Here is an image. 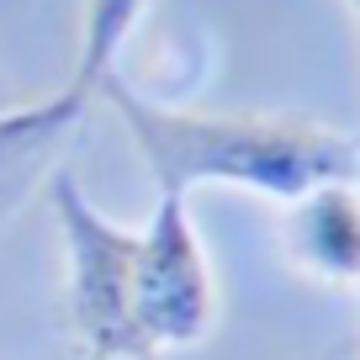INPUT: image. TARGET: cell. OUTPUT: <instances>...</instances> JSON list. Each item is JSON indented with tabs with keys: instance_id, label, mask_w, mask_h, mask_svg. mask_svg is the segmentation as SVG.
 I'll use <instances>...</instances> for the list:
<instances>
[{
	"instance_id": "277c9868",
	"label": "cell",
	"mask_w": 360,
	"mask_h": 360,
	"mask_svg": "<svg viewBox=\"0 0 360 360\" xmlns=\"http://www.w3.org/2000/svg\"><path fill=\"white\" fill-rule=\"evenodd\" d=\"M281 249L318 286H360V180H328L286 202Z\"/></svg>"
},
{
	"instance_id": "ba28073f",
	"label": "cell",
	"mask_w": 360,
	"mask_h": 360,
	"mask_svg": "<svg viewBox=\"0 0 360 360\" xmlns=\"http://www.w3.org/2000/svg\"><path fill=\"white\" fill-rule=\"evenodd\" d=\"M90 360H96V355H90Z\"/></svg>"
},
{
	"instance_id": "7a4b0ae2",
	"label": "cell",
	"mask_w": 360,
	"mask_h": 360,
	"mask_svg": "<svg viewBox=\"0 0 360 360\" xmlns=\"http://www.w3.org/2000/svg\"><path fill=\"white\" fill-rule=\"evenodd\" d=\"M58 228H64L69 259V323L90 345L96 360H143L133 334V255L138 233L106 223L69 169H53L48 180Z\"/></svg>"
},
{
	"instance_id": "8992f818",
	"label": "cell",
	"mask_w": 360,
	"mask_h": 360,
	"mask_svg": "<svg viewBox=\"0 0 360 360\" xmlns=\"http://www.w3.org/2000/svg\"><path fill=\"white\" fill-rule=\"evenodd\" d=\"M345 6H349V16H355V27H360V0H345Z\"/></svg>"
},
{
	"instance_id": "3957f363",
	"label": "cell",
	"mask_w": 360,
	"mask_h": 360,
	"mask_svg": "<svg viewBox=\"0 0 360 360\" xmlns=\"http://www.w3.org/2000/svg\"><path fill=\"white\" fill-rule=\"evenodd\" d=\"M217 318L212 270L186 217V196H159L154 223L138 233L133 255V334L143 360L154 349H186L207 339Z\"/></svg>"
},
{
	"instance_id": "6da1fadb",
	"label": "cell",
	"mask_w": 360,
	"mask_h": 360,
	"mask_svg": "<svg viewBox=\"0 0 360 360\" xmlns=\"http://www.w3.org/2000/svg\"><path fill=\"white\" fill-rule=\"evenodd\" d=\"M106 101L122 112L159 180V196H186L191 186L223 180L276 202H297L328 180H360V138L313 117L281 112H169L148 106L117 75L101 79Z\"/></svg>"
},
{
	"instance_id": "5b68a950",
	"label": "cell",
	"mask_w": 360,
	"mask_h": 360,
	"mask_svg": "<svg viewBox=\"0 0 360 360\" xmlns=\"http://www.w3.org/2000/svg\"><path fill=\"white\" fill-rule=\"evenodd\" d=\"M143 6H148V0H85V37H79L75 79H69V85L53 96L64 112H75V117H79L90 101H96L101 79L112 75L117 48L127 43V32H133V22L143 16Z\"/></svg>"
},
{
	"instance_id": "52a82bcc",
	"label": "cell",
	"mask_w": 360,
	"mask_h": 360,
	"mask_svg": "<svg viewBox=\"0 0 360 360\" xmlns=\"http://www.w3.org/2000/svg\"><path fill=\"white\" fill-rule=\"evenodd\" d=\"M355 297H360V286H355Z\"/></svg>"
}]
</instances>
